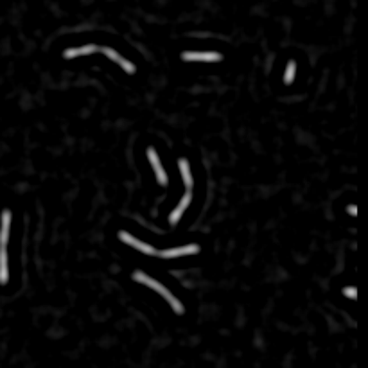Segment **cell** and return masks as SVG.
Listing matches in <instances>:
<instances>
[{
    "mask_svg": "<svg viewBox=\"0 0 368 368\" xmlns=\"http://www.w3.org/2000/svg\"><path fill=\"white\" fill-rule=\"evenodd\" d=\"M9 228H11V210H4L2 212V228H0V248H5V245H7Z\"/></svg>",
    "mask_w": 368,
    "mask_h": 368,
    "instance_id": "cell-10",
    "label": "cell"
},
{
    "mask_svg": "<svg viewBox=\"0 0 368 368\" xmlns=\"http://www.w3.org/2000/svg\"><path fill=\"white\" fill-rule=\"evenodd\" d=\"M201 248L199 245H187V246H180V248H171V250L158 251L162 259H176V257H184V255H194L199 253Z\"/></svg>",
    "mask_w": 368,
    "mask_h": 368,
    "instance_id": "cell-3",
    "label": "cell"
},
{
    "mask_svg": "<svg viewBox=\"0 0 368 368\" xmlns=\"http://www.w3.org/2000/svg\"><path fill=\"white\" fill-rule=\"evenodd\" d=\"M184 61H205V63H217L221 61L223 56L219 52H198V51H187L182 54Z\"/></svg>",
    "mask_w": 368,
    "mask_h": 368,
    "instance_id": "cell-2",
    "label": "cell"
},
{
    "mask_svg": "<svg viewBox=\"0 0 368 368\" xmlns=\"http://www.w3.org/2000/svg\"><path fill=\"white\" fill-rule=\"evenodd\" d=\"M347 212H349L350 216H356V214H358V208L352 207V205H349V207H347Z\"/></svg>",
    "mask_w": 368,
    "mask_h": 368,
    "instance_id": "cell-15",
    "label": "cell"
},
{
    "mask_svg": "<svg viewBox=\"0 0 368 368\" xmlns=\"http://www.w3.org/2000/svg\"><path fill=\"white\" fill-rule=\"evenodd\" d=\"M343 295H347V297H350V298H356V295H358V293H356L354 288H345Z\"/></svg>",
    "mask_w": 368,
    "mask_h": 368,
    "instance_id": "cell-14",
    "label": "cell"
},
{
    "mask_svg": "<svg viewBox=\"0 0 368 368\" xmlns=\"http://www.w3.org/2000/svg\"><path fill=\"white\" fill-rule=\"evenodd\" d=\"M178 169H180V175H182V180H184L185 187H187V192H190L192 190V173H190V165L189 162L185 160V158H180L178 160Z\"/></svg>",
    "mask_w": 368,
    "mask_h": 368,
    "instance_id": "cell-9",
    "label": "cell"
},
{
    "mask_svg": "<svg viewBox=\"0 0 368 368\" xmlns=\"http://www.w3.org/2000/svg\"><path fill=\"white\" fill-rule=\"evenodd\" d=\"M164 298L167 300V302H169V306L173 307V309H175V312H178V314H184V312H185V307L182 306V302H180L178 298H176L175 295H173V293L169 291V289H167V291L164 293Z\"/></svg>",
    "mask_w": 368,
    "mask_h": 368,
    "instance_id": "cell-12",
    "label": "cell"
},
{
    "mask_svg": "<svg viewBox=\"0 0 368 368\" xmlns=\"http://www.w3.org/2000/svg\"><path fill=\"white\" fill-rule=\"evenodd\" d=\"M295 74H297V65H295V61H289L288 66H286V74H284L286 85H291L293 79H295Z\"/></svg>",
    "mask_w": 368,
    "mask_h": 368,
    "instance_id": "cell-13",
    "label": "cell"
},
{
    "mask_svg": "<svg viewBox=\"0 0 368 368\" xmlns=\"http://www.w3.org/2000/svg\"><path fill=\"white\" fill-rule=\"evenodd\" d=\"M99 47L97 45H85V47H72L63 51V58L65 60H74V58L79 56H86V54H92V52H97Z\"/></svg>",
    "mask_w": 368,
    "mask_h": 368,
    "instance_id": "cell-7",
    "label": "cell"
},
{
    "mask_svg": "<svg viewBox=\"0 0 368 368\" xmlns=\"http://www.w3.org/2000/svg\"><path fill=\"white\" fill-rule=\"evenodd\" d=\"M9 279V269H7V251L5 248H0V284H5Z\"/></svg>",
    "mask_w": 368,
    "mask_h": 368,
    "instance_id": "cell-11",
    "label": "cell"
},
{
    "mask_svg": "<svg viewBox=\"0 0 368 368\" xmlns=\"http://www.w3.org/2000/svg\"><path fill=\"white\" fill-rule=\"evenodd\" d=\"M147 160H149V164H151L153 169H155V175H156V180H158V184L167 185V175H165L160 158H158V155H156V151L153 149V147H147Z\"/></svg>",
    "mask_w": 368,
    "mask_h": 368,
    "instance_id": "cell-4",
    "label": "cell"
},
{
    "mask_svg": "<svg viewBox=\"0 0 368 368\" xmlns=\"http://www.w3.org/2000/svg\"><path fill=\"white\" fill-rule=\"evenodd\" d=\"M101 51H103V52H104V56L110 58L112 61L119 63V65L123 66V68L127 72V74H135V70H137V68H135V65H133L131 61H127L126 58L121 56V54H119L117 51H114V49H110V47H103Z\"/></svg>",
    "mask_w": 368,
    "mask_h": 368,
    "instance_id": "cell-5",
    "label": "cell"
},
{
    "mask_svg": "<svg viewBox=\"0 0 368 368\" xmlns=\"http://www.w3.org/2000/svg\"><path fill=\"white\" fill-rule=\"evenodd\" d=\"M190 198H192V196H190V192H187V194H185V196H184V198H182V201H180V203H178V207H176L175 210L171 212V216H169L171 225H176V223H178L180 219H182V216H184V212H185V210H187V207H189V205H190Z\"/></svg>",
    "mask_w": 368,
    "mask_h": 368,
    "instance_id": "cell-8",
    "label": "cell"
},
{
    "mask_svg": "<svg viewBox=\"0 0 368 368\" xmlns=\"http://www.w3.org/2000/svg\"><path fill=\"white\" fill-rule=\"evenodd\" d=\"M133 280H137V282L144 284V286H147V288L153 289V291H156V293H160V295H164V293L167 291V288H165V286H162L158 280L151 279V277H149V275H146L144 271H135V273H133Z\"/></svg>",
    "mask_w": 368,
    "mask_h": 368,
    "instance_id": "cell-6",
    "label": "cell"
},
{
    "mask_svg": "<svg viewBox=\"0 0 368 368\" xmlns=\"http://www.w3.org/2000/svg\"><path fill=\"white\" fill-rule=\"evenodd\" d=\"M117 236H119V239H121V241L124 243V245H129L131 248H135V250L142 251V253H146V255H158V250H155L153 246L146 245V243L138 241L137 237H133L131 234H127V232L121 230V232L117 234Z\"/></svg>",
    "mask_w": 368,
    "mask_h": 368,
    "instance_id": "cell-1",
    "label": "cell"
}]
</instances>
